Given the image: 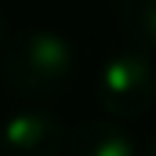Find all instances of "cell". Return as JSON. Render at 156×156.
Returning <instances> with one entry per match:
<instances>
[{"mask_svg": "<svg viewBox=\"0 0 156 156\" xmlns=\"http://www.w3.org/2000/svg\"><path fill=\"white\" fill-rule=\"evenodd\" d=\"M76 69L73 44L55 29L18 33L0 51V76L22 98H55L69 87Z\"/></svg>", "mask_w": 156, "mask_h": 156, "instance_id": "obj_1", "label": "cell"}, {"mask_svg": "<svg viewBox=\"0 0 156 156\" xmlns=\"http://www.w3.org/2000/svg\"><path fill=\"white\" fill-rule=\"evenodd\" d=\"M98 105L109 120H142L156 105V69L142 51L113 55L94 83Z\"/></svg>", "mask_w": 156, "mask_h": 156, "instance_id": "obj_2", "label": "cell"}, {"mask_svg": "<svg viewBox=\"0 0 156 156\" xmlns=\"http://www.w3.org/2000/svg\"><path fill=\"white\" fill-rule=\"evenodd\" d=\"M66 127L47 109H22L0 127L4 156H58L66 149Z\"/></svg>", "mask_w": 156, "mask_h": 156, "instance_id": "obj_3", "label": "cell"}, {"mask_svg": "<svg viewBox=\"0 0 156 156\" xmlns=\"http://www.w3.org/2000/svg\"><path fill=\"white\" fill-rule=\"evenodd\" d=\"M66 149H69V156H138L134 138L120 127V120L109 116L83 120L66 138Z\"/></svg>", "mask_w": 156, "mask_h": 156, "instance_id": "obj_4", "label": "cell"}, {"mask_svg": "<svg viewBox=\"0 0 156 156\" xmlns=\"http://www.w3.org/2000/svg\"><path fill=\"white\" fill-rule=\"evenodd\" d=\"M120 26L134 51L156 55V0H120Z\"/></svg>", "mask_w": 156, "mask_h": 156, "instance_id": "obj_5", "label": "cell"}, {"mask_svg": "<svg viewBox=\"0 0 156 156\" xmlns=\"http://www.w3.org/2000/svg\"><path fill=\"white\" fill-rule=\"evenodd\" d=\"M145 156H156V138L149 142V149H145Z\"/></svg>", "mask_w": 156, "mask_h": 156, "instance_id": "obj_6", "label": "cell"}, {"mask_svg": "<svg viewBox=\"0 0 156 156\" xmlns=\"http://www.w3.org/2000/svg\"><path fill=\"white\" fill-rule=\"evenodd\" d=\"M0 51H4V18H0Z\"/></svg>", "mask_w": 156, "mask_h": 156, "instance_id": "obj_7", "label": "cell"}]
</instances>
